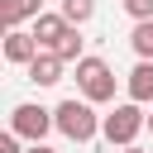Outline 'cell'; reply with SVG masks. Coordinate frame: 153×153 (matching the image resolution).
<instances>
[{
    "instance_id": "cell-1",
    "label": "cell",
    "mask_w": 153,
    "mask_h": 153,
    "mask_svg": "<svg viewBox=\"0 0 153 153\" xmlns=\"http://www.w3.org/2000/svg\"><path fill=\"white\" fill-rule=\"evenodd\" d=\"M53 120H57V129H62L72 143H91V139L100 134V115L91 110V100H86V96H81V100H76V96H72V100H62V105L53 110Z\"/></svg>"
},
{
    "instance_id": "cell-2",
    "label": "cell",
    "mask_w": 153,
    "mask_h": 153,
    "mask_svg": "<svg viewBox=\"0 0 153 153\" xmlns=\"http://www.w3.org/2000/svg\"><path fill=\"white\" fill-rule=\"evenodd\" d=\"M139 129H148V115L139 110V100H129V105H115V110L100 120V134H105L115 148H129V143L139 139Z\"/></svg>"
},
{
    "instance_id": "cell-3",
    "label": "cell",
    "mask_w": 153,
    "mask_h": 153,
    "mask_svg": "<svg viewBox=\"0 0 153 153\" xmlns=\"http://www.w3.org/2000/svg\"><path fill=\"white\" fill-rule=\"evenodd\" d=\"M76 86H81V96H86L91 105L115 100V72H110V62H100V57H81V62H76Z\"/></svg>"
},
{
    "instance_id": "cell-4",
    "label": "cell",
    "mask_w": 153,
    "mask_h": 153,
    "mask_svg": "<svg viewBox=\"0 0 153 153\" xmlns=\"http://www.w3.org/2000/svg\"><path fill=\"white\" fill-rule=\"evenodd\" d=\"M53 124H57V120H53V110H43V105H14V110H10V129H14L19 139H29V143H38Z\"/></svg>"
},
{
    "instance_id": "cell-5",
    "label": "cell",
    "mask_w": 153,
    "mask_h": 153,
    "mask_svg": "<svg viewBox=\"0 0 153 153\" xmlns=\"http://www.w3.org/2000/svg\"><path fill=\"white\" fill-rule=\"evenodd\" d=\"M38 53H43V48H38L33 29H5V62H14V67H29Z\"/></svg>"
},
{
    "instance_id": "cell-6",
    "label": "cell",
    "mask_w": 153,
    "mask_h": 153,
    "mask_svg": "<svg viewBox=\"0 0 153 153\" xmlns=\"http://www.w3.org/2000/svg\"><path fill=\"white\" fill-rule=\"evenodd\" d=\"M62 67H67V62H62L53 48H43V53L29 62V81H33V86H57V81H62Z\"/></svg>"
},
{
    "instance_id": "cell-7",
    "label": "cell",
    "mask_w": 153,
    "mask_h": 153,
    "mask_svg": "<svg viewBox=\"0 0 153 153\" xmlns=\"http://www.w3.org/2000/svg\"><path fill=\"white\" fill-rule=\"evenodd\" d=\"M129 100H139V105H148L153 100V57H139V67L129 72Z\"/></svg>"
},
{
    "instance_id": "cell-8",
    "label": "cell",
    "mask_w": 153,
    "mask_h": 153,
    "mask_svg": "<svg viewBox=\"0 0 153 153\" xmlns=\"http://www.w3.org/2000/svg\"><path fill=\"white\" fill-rule=\"evenodd\" d=\"M67 33V14L57 10V14H38L33 19V38H38V48H57V38Z\"/></svg>"
},
{
    "instance_id": "cell-9",
    "label": "cell",
    "mask_w": 153,
    "mask_h": 153,
    "mask_svg": "<svg viewBox=\"0 0 153 153\" xmlns=\"http://www.w3.org/2000/svg\"><path fill=\"white\" fill-rule=\"evenodd\" d=\"M38 0H0V24L5 29H19L24 19H38Z\"/></svg>"
},
{
    "instance_id": "cell-10",
    "label": "cell",
    "mask_w": 153,
    "mask_h": 153,
    "mask_svg": "<svg viewBox=\"0 0 153 153\" xmlns=\"http://www.w3.org/2000/svg\"><path fill=\"white\" fill-rule=\"evenodd\" d=\"M62 62H81L86 57V38H81V24H67V33L57 38V48H53Z\"/></svg>"
},
{
    "instance_id": "cell-11",
    "label": "cell",
    "mask_w": 153,
    "mask_h": 153,
    "mask_svg": "<svg viewBox=\"0 0 153 153\" xmlns=\"http://www.w3.org/2000/svg\"><path fill=\"white\" fill-rule=\"evenodd\" d=\"M129 43H134V53H139V57H153V19H139V24H134V33H129Z\"/></svg>"
},
{
    "instance_id": "cell-12",
    "label": "cell",
    "mask_w": 153,
    "mask_h": 153,
    "mask_svg": "<svg viewBox=\"0 0 153 153\" xmlns=\"http://www.w3.org/2000/svg\"><path fill=\"white\" fill-rule=\"evenodd\" d=\"M62 14H67V24H86L96 14V0H62Z\"/></svg>"
},
{
    "instance_id": "cell-13",
    "label": "cell",
    "mask_w": 153,
    "mask_h": 153,
    "mask_svg": "<svg viewBox=\"0 0 153 153\" xmlns=\"http://www.w3.org/2000/svg\"><path fill=\"white\" fill-rule=\"evenodd\" d=\"M124 14L139 24V19H153V0H124Z\"/></svg>"
},
{
    "instance_id": "cell-14",
    "label": "cell",
    "mask_w": 153,
    "mask_h": 153,
    "mask_svg": "<svg viewBox=\"0 0 153 153\" xmlns=\"http://www.w3.org/2000/svg\"><path fill=\"white\" fill-rule=\"evenodd\" d=\"M0 153H24V148H19V134H14V129H10V134H0Z\"/></svg>"
},
{
    "instance_id": "cell-15",
    "label": "cell",
    "mask_w": 153,
    "mask_h": 153,
    "mask_svg": "<svg viewBox=\"0 0 153 153\" xmlns=\"http://www.w3.org/2000/svg\"><path fill=\"white\" fill-rule=\"evenodd\" d=\"M24 153H57V148H48V143H43V139H38V143H29V148H24Z\"/></svg>"
},
{
    "instance_id": "cell-16",
    "label": "cell",
    "mask_w": 153,
    "mask_h": 153,
    "mask_svg": "<svg viewBox=\"0 0 153 153\" xmlns=\"http://www.w3.org/2000/svg\"><path fill=\"white\" fill-rule=\"evenodd\" d=\"M120 153H143V148H134V143H129V148H120Z\"/></svg>"
},
{
    "instance_id": "cell-17",
    "label": "cell",
    "mask_w": 153,
    "mask_h": 153,
    "mask_svg": "<svg viewBox=\"0 0 153 153\" xmlns=\"http://www.w3.org/2000/svg\"><path fill=\"white\" fill-rule=\"evenodd\" d=\"M148 134H153V115H148Z\"/></svg>"
}]
</instances>
